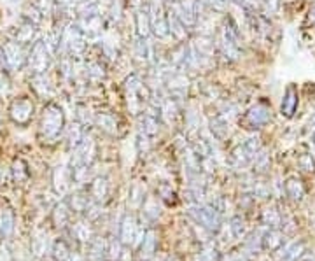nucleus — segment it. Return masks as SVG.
Here are the masks:
<instances>
[{"instance_id":"nucleus-26","label":"nucleus","mask_w":315,"mask_h":261,"mask_svg":"<svg viewBox=\"0 0 315 261\" xmlns=\"http://www.w3.org/2000/svg\"><path fill=\"white\" fill-rule=\"evenodd\" d=\"M109 193V184H107V179L104 177H98L95 179V182L91 184V194L97 202H104L105 197Z\"/></svg>"},{"instance_id":"nucleus-11","label":"nucleus","mask_w":315,"mask_h":261,"mask_svg":"<svg viewBox=\"0 0 315 261\" xmlns=\"http://www.w3.org/2000/svg\"><path fill=\"white\" fill-rule=\"evenodd\" d=\"M167 88L170 91L172 98H184L186 93H188L189 88V81L182 72H172V74L167 76Z\"/></svg>"},{"instance_id":"nucleus-3","label":"nucleus","mask_w":315,"mask_h":261,"mask_svg":"<svg viewBox=\"0 0 315 261\" xmlns=\"http://www.w3.org/2000/svg\"><path fill=\"white\" fill-rule=\"evenodd\" d=\"M34 102L27 97H21L13 100V104L9 107V117L18 126H27L32 121V117H34Z\"/></svg>"},{"instance_id":"nucleus-8","label":"nucleus","mask_w":315,"mask_h":261,"mask_svg":"<svg viewBox=\"0 0 315 261\" xmlns=\"http://www.w3.org/2000/svg\"><path fill=\"white\" fill-rule=\"evenodd\" d=\"M142 91H144V84H142L140 77L138 76H130L126 81V95H128V107L131 109V112H138L142 105Z\"/></svg>"},{"instance_id":"nucleus-21","label":"nucleus","mask_w":315,"mask_h":261,"mask_svg":"<svg viewBox=\"0 0 315 261\" xmlns=\"http://www.w3.org/2000/svg\"><path fill=\"white\" fill-rule=\"evenodd\" d=\"M156 251V233L154 230H147L144 233V238H142V245H140V256L144 259L152 258Z\"/></svg>"},{"instance_id":"nucleus-6","label":"nucleus","mask_w":315,"mask_h":261,"mask_svg":"<svg viewBox=\"0 0 315 261\" xmlns=\"http://www.w3.org/2000/svg\"><path fill=\"white\" fill-rule=\"evenodd\" d=\"M2 49H4V54H6L7 67L13 69V71H20L25 65V61H27L23 46H21L20 42H16V40H9V42L2 44Z\"/></svg>"},{"instance_id":"nucleus-32","label":"nucleus","mask_w":315,"mask_h":261,"mask_svg":"<svg viewBox=\"0 0 315 261\" xmlns=\"http://www.w3.org/2000/svg\"><path fill=\"white\" fill-rule=\"evenodd\" d=\"M303 251H305V245L301 244V242H296V244L289 245L287 249L284 251V261H298L299 256L303 254Z\"/></svg>"},{"instance_id":"nucleus-25","label":"nucleus","mask_w":315,"mask_h":261,"mask_svg":"<svg viewBox=\"0 0 315 261\" xmlns=\"http://www.w3.org/2000/svg\"><path fill=\"white\" fill-rule=\"evenodd\" d=\"M32 86H34V90L37 91L40 97H49L53 93L46 74H34V77H32Z\"/></svg>"},{"instance_id":"nucleus-7","label":"nucleus","mask_w":315,"mask_h":261,"mask_svg":"<svg viewBox=\"0 0 315 261\" xmlns=\"http://www.w3.org/2000/svg\"><path fill=\"white\" fill-rule=\"evenodd\" d=\"M149 14H151V30L154 32L156 37H160V39L168 37L170 30H168V20L163 11V6H161L160 2L151 4V6H149Z\"/></svg>"},{"instance_id":"nucleus-20","label":"nucleus","mask_w":315,"mask_h":261,"mask_svg":"<svg viewBox=\"0 0 315 261\" xmlns=\"http://www.w3.org/2000/svg\"><path fill=\"white\" fill-rule=\"evenodd\" d=\"M167 20H168V30H170V34L179 40L184 39L186 34H188V28H186L184 23L179 20L177 14H175L174 11H170V13L167 14Z\"/></svg>"},{"instance_id":"nucleus-28","label":"nucleus","mask_w":315,"mask_h":261,"mask_svg":"<svg viewBox=\"0 0 315 261\" xmlns=\"http://www.w3.org/2000/svg\"><path fill=\"white\" fill-rule=\"evenodd\" d=\"M53 256H54V261H70V256H72V251L70 247H68V244L65 240H56L53 245Z\"/></svg>"},{"instance_id":"nucleus-43","label":"nucleus","mask_w":315,"mask_h":261,"mask_svg":"<svg viewBox=\"0 0 315 261\" xmlns=\"http://www.w3.org/2000/svg\"><path fill=\"white\" fill-rule=\"evenodd\" d=\"M310 21H312V23H315V6L312 7V9H310Z\"/></svg>"},{"instance_id":"nucleus-34","label":"nucleus","mask_w":315,"mask_h":261,"mask_svg":"<svg viewBox=\"0 0 315 261\" xmlns=\"http://www.w3.org/2000/svg\"><path fill=\"white\" fill-rule=\"evenodd\" d=\"M97 123L100 124L102 130L109 132V134H114L116 132V119L111 114H100V116L97 117Z\"/></svg>"},{"instance_id":"nucleus-12","label":"nucleus","mask_w":315,"mask_h":261,"mask_svg":"<svg viewBox=\"0 0 315 261\" xmlns=\"http://www.w3.org/2000/svg\"><path fill=\"white\" fill-rule=\"evenodd\" d=\"M298 104H299L298 88H296L294 84H289L284 91V98H282V105H280L282 116L287 117V119H291V117L294 116L296 109H298Z\"/></svg>"},{"instance_id":"nucleus-9","label":"nucleus","mask_w":315,"mask_h":261,"mask_svg":"<svg viewBox=\"0 0 315 261\" xmlns=\"http://www.w3.org/2000/svg\"><path fill=\"white\" fill-rule=\"evenodd\" d=\"M268 121H270V109L265 104L252 105L244 116V123L247 124V128H261Z\"/></svg>"},{"instance_id":"nucleus-36","label":"nucleus","mask_w":315,"mask_h":261,"mask_svg":"<svg viewBox=\"0 0 315 261\" xmlns=\"http://www.w3.org/2000/svg\"><path fill=\"white\" fill-rule=\"evenodd\" d=\"M137 54H138V58H142V60H149V56H151V46H149L147 39L138 37V42H137Z\"/></svg>"},{"instance_id":"nucleus-10","label":"nucleus","mask_w":315,"mask_h":261,"mask_svg":"<svg viewBox=\"0 0 315 261\" xmlns=\"http://www.w3.org/2000/svg\"><path fill=\"white\" fill-rule=\"evenodd\" d=\"M63 42L68 47V51L74 54H81L86 47V35L79 28V25H70L68 30L63 35Z\"/></svg>"},{"instance_id":"nucleus-41","label":"nucleus","mask_w":315,"mask_h":261,"mask_svg":"<svg viewBox=\"0 0 315 261\" xmlns=\"http://www.w3.org/2000/svg\"><path fill=\"white\" fill-rule=\"evenodd\" d=\"M9 90V79H7L6 72L0 69V93H7Z\"/></svg>"},{"instance_id":"nucleus-16","label":"nucleus","mask_w":315,"mask_h":261,"mask_svg":"<svg viewBox=\"0 0 315 261\" xmlns=\"http://www.w3.org/2000/svg\"><path fill=\"white\" fill-rule=\"evenodd\" d=\"M284 189L285 194L289 197V200L292 202H301L303 197H305V187H303V182L298 177H289L284 182Z\"/></svg>"},{"instance_id":"nucleus-2","label":"nucleus","mask_w":315,"mask_h":261,"mask_svg":"<svg viewBox=\"0 0 315 261\" xmlns=\"http://www.w3.org/2000/svg\"><path fill=\"white\" fill-rule=\"evenodd\" d=\"M219 47H221L222 54L228 60H238L242 54L240 46V34H238L237 25L233 20H226L219 32Z\"/></svg>"},{"instance_id":"nucleus-14","label":"nucleus","mask_w":315,"mask_h":261,"mask_svg":"<svg viewBox=\"0 0 315 261\" xmlns=\"http://www.w3.org/2000/svg\"><path fill=\"white\" fill-rule=\"evenodd\" d=\"M77 25H79L81 30H83V34L86 35V39L88 37H91V39L98 37L102 32V20H100V14L98 13L91 14V16L81 18V21Z\"/></svg>"},{"instance_id":"nucleus-5","label":"nucleus","mask_w":315,"mask_h":261,"mask_svg":"<svg viewBox=\"0 0 315 261\" xmlns=\"http://www.w3.org/2000/svg\"><path fill=\"white\" fill-rule=\"evenodd\" d=\"M191 218H195L196 223H200L203 228L210 231H217L221 228V216L215 211L214 207H208V205H198L189 211Z\"/></svg>"},{"instance_id":"nucleus-15","label":"nucleus","mask_w":315,"mask_h":261,"mask_svg":"<svg viewBox=\"0 0 315 261\" xmlns=\"http://www.w3.org/2000/svg\"><path fill=\"white\" fill-rule=\"evenodd\" d=\"M72 179V174L67 170V167H56L53 172V186L58 194H65L68 189V182Z\"/></svg>"},{"instance_id":"nucleus-4","label":"nucleus","mask_w":315,"mask_h":261,"mask_svg":"<svg viewBox=\"0 0 315 261\" xmlns=\"http://www.w3.org/2000/svg\"><path fill=\"white\" fill-rule=\"evenodd\" d=\"M51 63V53L47 51L44 40H35L34 46L30 49V56H28V67L34 74H46Z\"/></svg>"},{"instance_id":"nucleus-13","label":"nucleus","mask_w":315,"mask_h":261,"mask_svg":"<svg viewBox=\"0 0 315 261\" xmlns=\"http://www.w3.org/2000/svg\"><path fill=\"white\" fill-rule=\"evenodd\" d=\"M138 237V224L137 219L133 216L126 214L121 223V231H119V238H121V244L124 245H131L135 242V238Z\"/></svg>"},{"instance_id":"nucleus-1","label":"nucleus","mask_w":315,"mask_h":261,"mask_svg":"<svg viewBox=\"0 0 315 261\" xmlns=\"http://www.w3.org/2000/svg\"><path fill=\"white\" fill-rule=\"evenodd\" d=\"M65 126V116L63 111L58 104L49 102L44 107L42 117H40V135L44 137V141L54 142L61 135Z\"/></svg>"},{"instance_id":"nucleus-29","label":"nucleus","mask_w":315,"mask_h":261,"mask_svg":"<svg viewBox=\"0 0 315 261\" xmlns=\"http://www.w3.org/2000/svg\"><path fill=\"white\" fill-rule=\"evenodd\" d=\"M84 141V130L79 123H74L68 130V148L77 149Z\"/></svg>"},{"instance_id":"nucleus-35","label":"nucleus","mask_w":315,"mask_h":261,"mask_svg":"<svg viewBox=\"0 0 315 261\" xmlns=\"http://www.w3.org/2000/svg\"><path fill=\"white\" fill-rule=\"evenodd\" d=\"M44 44H46L47 51H49L51 54H54L58 51V47H60V35L54 34V32H49V34L46 35V39H44Z\"/></svg>"},{"instance_id":"nucleus-37","label":"nucleus","mask_w":315,"mask_h":261,"mask_svg":"<svg viewBox=\"0 0 315 261\" xmlns=\"http://www.w3.org/2000/svg\"><path fill=\"white\" fill-rule=\"evenodd\" d=\"M231 231H233V237L235 238H242L245 233V221L240 218V216H235L231 219Z\"/></svg>"},{"instance_id":"nucleus-38","label":"nucleus","mask_w":315,"mask_h":261,"mask_svg":"<svg viewBox=\"0 0 315 261\" xmlns=\"http://www.w3.org/2000/svg\"><path fill=\"white\" fill-rule=\"evenodd\" d=\"M252 161H254V165L258 167L259 172L266 170V168H268V165H270V158H268V154H266V153H258Z\"/></svg>"},{"instance_id":"nucleus-31","label":"nucleus","mask_w":315,"mask_h":261,"mask_svg":"<svg viewBox=\"0 0 315 261\" xmlns=\"http://www.w3.org/2000/svg\"><path fill=\"white\" fill-rule=\"evenodd\" d=\"M72 235H74L75 238H79L81 242H90L91 240V228L88 226L86 223H77L74 224V228H72Z\"/></svg>"},{"instance_id":"nucleus-44","label":"nucleus","mask_w":315,"mask_h":261,"mask_svg":"<svg viewBox=\"0 0 315 261\" xmlns=\"http://www.w3.org/2000/svg\"><path fill=\"white\" fill-rule=\"evenodd\" d=\"M312 146H313V149H315V130L312 132Z\"/></svg>"},{"instance_id":"nucleus-40","label":"nucleus","mask_w":315,"mask_h":261,"mask_svg":"<svg viewBox=\"0 0 315 261\" xmlns=\"http://www.w3.org/2000/svg\"><path fill=\"white\" fill-rule=\"evenodd\" d=\"M35 7H37L42 14H49L51 7H53V0H35Z\"/></svg>"},{"instance_id":"nucleus-27","label":"nucleus","mask_w":315,"mask_h":261,"mask_svg":"<svg viewBox=\"0 0 315 261\" xmlns=\"http://www.w3.org/2000/svg\"><path fill=\"white\" fill-rule=\"evenodd\" d=\"M13 179H14V182H25L28 177H30V172H28V167H27V163H25L23 160H14V163H13Z\"/></svg>"},{"instance_id":"nucleus-19","label":"nucleus","mask_w":315,"mask_h":261,"mask_svg":"<svg viewBox=\"0 0 315 261\" xmlns=\"http://www.w3.org/2000/svg\"><path fill=\"white\" fill-rule=\"evenodd\" d=\"M158 130H160V126H158V114L145 112L140 119V132L147 135L149 139H154L158 135Z\"/></svg>"},{"instance_id":"nucleus-33","label":"nucleus","mask_w":315,"mask_h":261,"mask_svg":"<svg viewBox=\"0 0 315 261\" xmlns=\"http://www.w3.org/2000/svg\"><path fill=\"white\" fill-rule=\"evenodd\" d=\"M210 124H212V132H214L219 139L226 137V134H228V121H226L224 117L217 116L215 119L210 121Z\"/></svg>"},{"instance_id":"nucleus-45","label":"nucleus","mask_w":315,"mask_h":261,"mask_svg":"<svg viewBox=\"0 0 315 261\" xmlns=\"http://www.w3.org/2000/svg\"><path fill=\"white\" fill-rule=\"evenodd\" d=\"M170 2H172V4H174V2H179V0H170Z\"/></svg>"},{"instance_id":"nucleus-23","label":"nucleus","mask_w":315,"mask_h":261,"mask_svg":"<svg viewBox=\"0 0 315 261\" xmlns=\"http://www.w3.org/2000/svg\"><path fill=\"white\" fill-rule=\"evenodd\" d=\"M14 230V214L11 209H2L0 212V238H7Z\"/></svg>"},{"instance_id":"nucleus-22","label":"nucleus","mask_w":315,"mask_h":261,"mask_svg":"<svg viewBox=\"0 0 315 261\" xmlns=\"http://www.w3.org/2000/svg\"><path fill=\"white\" fill-rule=\"evenodd\" d=\"M35 35H37V25L27 21L25 25H21L16 32V42H20L21 46L23 44H30L32 40H35Z\"/></svg>"},{"instance_id":"nucleus-42","label":"nucleus","mask_w":315,"mask_h":261,"mask_svg":"<svg viewBox=\"0 0 315 261\" xmlns=\"http://www.w3.org/2000/svg\"><path fill=\"white\" fill-rule=\"evenodd\" d=\"M205 2H207L208 6L215 11H222L224 9V6H226V0H205Z\"/></svg>"},{"instance_id":"nucleus-39","label":"nucleus","mask_w":315,"mask_h":261,"mask_svg":"<svg viewBox=\"0 0 315 261\" xmlns=\"http://www.w3.org/2000/svg\"><path fill=\"white\" fill-rule=\"evenodd\" d=\"M299 167L303 168V170H306V172H313L315 170V161H313V158H312V154H303L301 158H299Z\"/></svg>"},{"instance_id":"nucleus-30","label":"nucleus","mask_w":315,"mask_h":261,"mask_svg":"<svg viewBox=\"0 0 315 261\" xmlns=\"http://www.w3.org/2000/svg\"><path fill=\"white\" fill-rule=\"evenodd\" d=\"M280 223H282V218L275 209H266V211L263 212V224L270 226L272 230H277V228L280 226Z\"/></svg>"},{"instance_id":"nucleus-24","label":"nucleus","mask_w":315,"mask_h":261,"mask_svg":"<svg viewBox=\"0 0 315 261\" xmlns=\"http://www.w3.org/2000/svg\"><path fill=\"white\" fill-rule=\"evenodd\" d=\"M68 218H70V207H68L65 202H61L60 205H56L53 211V223L56 228H63L65 224L68 223Z\"/></svg>"},{"instance_id":"nucleus-17","label":"nucleus","mask_w":315,"mask_h":261,"mask_svg":"<svg viewBox=\"0 0 315 261\" xmlns=\"http://www.w3.org/2000/svg\"><path fill=\"white\" fill-rule=\"evenodd\" d=\"M135 23H137V32L138 37H149V32H151V14H149V6L142 7L140 11L135 16Z\"/></svg>"},{"instance_id":"nucleus-18","label":"nucleus","mask_w":315,"mask_h":261,"mask_svg":"<svg viewBox=\"0 0 315 261\" xmlns=\"http://www.w3.org/2000/svg\"><path fill=\"white\" fill-rule=\"evenodd\" d=\"M284 245V235L278 230H270L263 235L261 238V247L266 251H278Z\"/></svg>"}]
</instances>
